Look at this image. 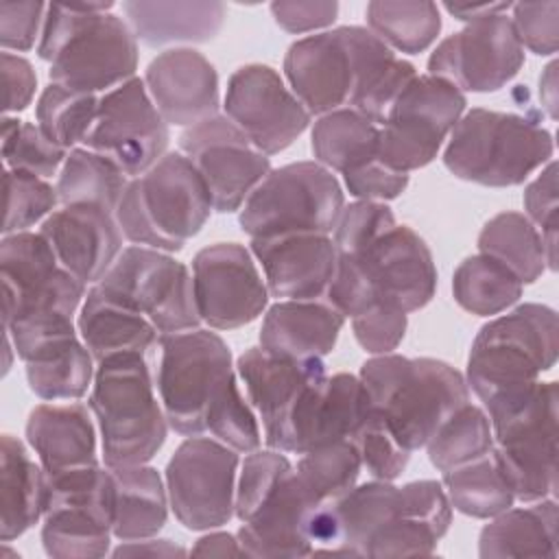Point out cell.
<instances>
[{
  "label": "cell",
  "mask_w": 559,
  "mask_h": 559,
  "mask_svg": "<svg viewBox=\"0 0 559 559\" xmlns=\"http://www.w3.org/2000/svg\"><path fill=\"white\" fill-rule=\"evenodd\" d=\"M437 290V266L424 238L408 225H393L358 253L338 255L325 293L345 319L376 304L415 312L430 304Z\"/></svg>",
  "instance_id": "7a4b0ae2"
},
{
  "label": "cell",
  "mask_w": 559,
  "mask_h": 559,
  "mask_svg": "<svg viewBox=\"0 0 559 559\" xmlns=\"http://www.w3.org/2000/svg\"><path fill=\"white\" fill-rule=\"evenodd\" d=\"M157 391L168 426L183 435H205V415L218 391L234 378L231 352L212 328L159 336Z\"/></svg>",
  "instance_id": "30bf717a"
},
{
  "label": "cell",
  "mask_w": 559,
  "mask_h": 559,
  "mask_svg": "<svg viewBox=\"0 0 559 559\" xmlns=\"http://www.w3.org/2000/svg\"><path fill=\"white\" fill-rule=\"evenodd\" d=\"M478 251L511 269L522 284H533L548 269L537 227L520 212H500L478 234Z\"/></svg>",
  "instance_id": "74e56055"
},
{
  "label": "cell",
  "mask_w": 559,
  "mask_h": 559,
  "mask_svg": "<svg viewBox=\"0 0 559 559\" xmlns=\"http://www.w3.org/2000/svg\"><path fill=\"white\" fill-rule=\"evenodd\" d=\"M524 66V48L507 13L465 24L441 39L428 57V74L445 79L461 92H496Z\"/></svg>",
  "instance_id": "ac0fdd59"
},
{
  "label": "cell",
  "mask_w": 559,
  "mask_h": 559,
  "mask_svg": "<svg viewBox=\"0 0 559 559\" xmlns=\"http://www.w3.org/2000/svg\"><path fill=\"white\" fill-rule=\"evenodd\" d=\"M406 325V312L391 304H376L352 317V330L358 345L373 356L391 354L402 343Z\"/></svg>",
  "instance_id": "f5cc1de1"
},
{
  "label": "cell",
  "mask_w": 559,
  "mask_h": 559,
  "mask_svg": "<svg viewBox=\"0 0 559 559\" xmlns=\"http://www.w3.org/2000/svg\"><path fill=\"white\" fill-rule=\"evenodd\" d=\"M59 264L76 280L98 284L122 253L116 216L96 205H61L39 227Z\"/></svg>",
  "instance_id": "cb8c5ba5"
},
{
  "label": "cell",
  "mask_w": 559,
  "mask_h": 559,
  "mask_svg": "<svg viewBox=\"0 0 559 559\" xmlns=\"http://www.w3.org/2000/svg\"><path fill=\"white\" fill-rule=\"evenodd\" d=\"M557 406L559 386L555 380H537L528 389L485 406L491 421L493 450L515 500L535 502L555 496Z\"/></svg>",
  "instance_id": "ba28073f"
},
{
  "label": "cell",
  "mask_w": 559,
  "mask_h": 559,
  "mask_svg": "<svg viewBox=\"0 0 559 559\" xmlns=\"http://www.w3.org/2000/svg\"><path fill=\"white\" fill-rule=\"evenodd\" d=\"M424 448L428 450L430 463L441 474L480 459L493 450L489 415L467 402L437 428Z\"/></svg>",
  "instance_id": "60d3db41"
},
{
  "label": "cell",
  "mask_w": 559,
  "mask_h": 559,
  "mask_svg": "<svg viewBox=\"0 0 559 559\" xmlns=\"http://www.w3.org/2000/svg\"><path fill=\"white\" fill-rule=\"evenodd\" d=\"M144 85L166 124L192 127L218 114L216 68L194 48L162 50L146 66Z\"/></svg>",
  "instance_id": "7402d4cb"
},
{
  "label": "cell",
  "mask_w": 559,
  "mask_h": 559,
  "mask_svg": "<svg viewBox=\"0 0 559 559\" xmlns=\"http://www.w3.org/2000/svg\"><path fill=\"white\" fill-rule=\"evenodd\" d=\"M2 79H4V116L17 114L26 109L35 96L37 87V74L31 66L28 59L13 55V52H2Z\"/></svg>",
  "instance_id": "6f0895ef"
},
{
  "label": "cell",
  "mask_w": 559,
  "mask_h": 559,
  "mask_svg": "<svg viewBox=\"0 0 559 559\" xmlns=\"http://www.w3.org/2000/svg\"><path fill=\"white\" fill-rule=\"evenodd\" d=\"M275 22L288 33H310L330 26L338 15V2L330 0H277L271 2Z\"/></svg>",
  "instance_id": "9f6ffc18"
},
{
  "label": "cell",
  "mask_w": 559,
  "mask_h": 559,
  "mask_svg": "<svg viewBox=\"0 0 559 559\" xmlns=\"http://www.w3.org/2000/svg\"><path fill=\"white\" fill-rule=\"evenodd\" d=\"M114 478V537L135 542L155 537L168 518V491L159 472L146 463L109 467Z\"/></svg>",
  "instance_id": "1f68e13d"
},
{
  "label": "cell",
  "mask_w": 559,
  "mask_h": 559,
  "mask_svg": "<svg viewBox=\"0 0 559 559\" xmlns=\"http://www.w3.org/2000/svg\"><path fill=\"white\" fill-rule=\"evenodd\" d=\"M26 441L48 476L96 461V428L79 402L39 404L28 413Z\"/></svg>",
  "instance_id": "83f0119b"
},
{
  "label": "cell",
  "mask_w": 559,
  "mask_h": 559,
  "mask_svg": "<svg viewBox=\"0 0 559 559\" xmlns=\"http://www.w3.org/2000/svg\"><path fill=\"white\" fill-rule=\"evenodd\" d=\"M76 328L96 362L116 354L144 356L159 343V332L144 314L109 299L96 286L87 290L79 308Z\"/></svg>",
  "instance_id": "4dcf8cb0"
},
{
  "label": "cell",
  "mask_w": 559,
  "mask_h": 559,
  "mask_svg": "<svg viewBox=\"0 0 559 559\" xmlns=\"http://www.w3.org/2000/svg\"><path fill=\"white\" fill-rule=\"evenodd\" d=\"M192 555H205V557H227V555H245L240 548L238 537L229 533H210L201 537L192 550Z\"/></svg>",
  "instance_id": "91938a15"
},
{
  "label": "cell",
  "mask_w": 559,
  "mask_h": 559,
  "mask_svg": "<svg viewBox=\"0 0 559 559\" xmlns=\"http://www.w3.org/2000/svg\"><path fill=\"white\" fill-rule=\"evenodd\" d=\"M70 151L57 146L39 124L4 116L2 118V162L9 170H24L48 179L57 175Z\"/></svg>",
  "instance_id": "ee69618b"
},
{
  "label": "cell",
  "mask_w": 559,
  "mask_h": 559,
  "mask_svg": "<svg viewBox=\"0 0 559 559\" xmlns=\"http://www.w3.org/2000/svg\"><path fill=\"white\" fill-rule=\"evenodd\" d=\"M358 378L371 406L411 452L424 448L437 428L469 402L463 373L437 358L380 354L360 367Z\"/></svg>",
  "instance_id": "3957f363"
},
{
  "label": "cell",
  "mask_w": 559,
  "mask_h": 559,
  "mask_svg": "<svg viewBox=\"0 0 559 559\" xmlns=\"http://www.w3.org/2000/svg\"><path fill=\"white\" fill-rule=\"evenodd\" d=\"M94 373V356L79 336L52 345L26 362L28 389L46 402L83 397L92 389Z\"/></svg>",
  "instance_id": "8d00e7d4"
},
{
  "label": "cell",
  "mask_w": 559,
  "mask_h": 559,
  "mask_svg": "<svg viewBox=\"0 0 559 559\" xmlns=\"http://www.w3.org/2000/svg\"><path fill=\"white\" fill-rule=\"evenodd\" d=\"M2 325L31 317H74L87 290L66 271L50 242L37 231L2 236Z\"/></svg>",
  "instance_id": "5bb4252c"
},
{
  "label": "cell",
  "mask_w": 559,
  "mask_h": 559,
  "mask_svg": "<svg viewBox=\"0 0 559 559\" xmlns=\"http://www.w3.org/2000/svg\"><path fill=\"white\" fill-rule=\"evenodd\" d=\"M48 474L41 463H35L26 445L13 437L2 435L0 448V537L11 542L33 528L46 509Z\"/></svg>",
  "instance_id": "f546056e"
},
{
  "label": "cell",
  "mask_w": 559,
  "mask_h": 559,
  "mask_svg": "<svg viewBox=\"0 0 559 559\" xmlns=\"http://www.w3.org/2000/svg\"><path fill=\"white\" fill-rule=\"evenodd\" d=\"M4 223L2 236L28 231L39 221H46L57 203V188H52L46 179L24 173V170H9L4 168Z\"/></svg>",
  "instance_id": "bcb514c9"
},
{
  "label": "cell",
  "mask_w": 559,
  "mask_h": 559,
  "mask_svg": "<svg viewBox=\"0 0 559 559\" xmlns=\"http://www.w3.org/2000/svg\"><path fill=\"white\" fill-rule=\"evenodd\" d=\"M321 507L293 467L238 528L236 537L245 557L312 555L310 522Z\"/></svg>",
  "instance_id": "d4e9b609"
},
{
  "label": "cell",
  "mask_w": 559,
  "mask_h": 559,
  "mask_svg": "<svg viewBox=\"0 0 559 559\" xmlns=\"http://www.w3.org/2000/svg\"><path fill=\"white\" fill-rule=\"evenodd\" d=\"M212 210L203 177L175 151L129 181L114 216L129 242L173 253L201 231Z\"/></svg>",
  "instance_id": "277c9868"
},
{
  "label": "cell",
  "mask_w": 559,
  "mask_h": 559,
  "mask_svg": "<svg viewBox=\"0 0 559 559\" xmlns=\"http://www.w3.org/2000/svg\"><path fill=\"white\" fill-rule=\"evenodd\" d=\"M526 218L537 227L546 249V262L550 271H557V164L550 159L542 173L524 190Z\"/></svg>",
  "instance_id": "f907efd6"
},
{
  "label": "cell",
  "mask_w": 559,
  "mask_h": 559,
  "mask_svg": "<svg viewBox=\"0 0 559 559\" xmlns=\"http://www.w3.org/2000/svg\"><path fill=\"white\" fill-rule=\"evenodd\" d=\"M205 435L236 450L238 454H249L260 448L262 432L258 419L238 389L236 376L225 382L205 415Z\"/></svg>",
  "instance_id": "f6af8a7d"
},
{
  "label": "cell",
  "mask_w": 559,
  "mask_h": 559,
  "mask_svg": "<svg viewBox=\"0 0 559 559\" xmlns=\"http://www.w3.org/2000/svg\"><path fill=\"white\" fill-rule=\"evenodd\" d=\"M552 151L550 131L533 118L476 107L465 111L452 129L443 164L463 181L509 188L546 166Z\"/></svg>",
  "instance_id": "52a82bcc"
},
{
  "label": "cell",
  "mask_w": 559,
  "mask_h": 559,
  "mask_svg": "<svg viewBox=\"0 0 559 559\" xmlns=\"http://www.w3.org/2000/svg\"><path fill=\"white\" fill-rule=\"evenodd\" d=\"M122 11L135 39L155 48L166 44L210 41L221 31L227 9L223 2L205 0H131L122 4Z\"/></svg>",
  "instance_id": "f1b7e54d"
},
{
  "label": "cell",
  "mask_w": 559,
  "mask_h": 559,
  "mask_svg": "<svg viewBox=\"0 0 559 559\" xmlns=\"http://www.w3.org/2000/svg\"><path fill=\"white\" fill-rule=\"evenodd\" d=\"M129 181L111 159L76 146L68 153L55 188L61 205H96L114 214Z\"/></svg>",
  "instance_id": "d590c367"
},
{
  "label": "cell",
  "mask_w": 559,
  "mask_h": 559,
  "mask_svg": "<svg viewBox=\"0 0 559 559\" xmlns=\"http://www.w3.org/2000/svg\"><path fill=\"white\" fill-rule=\"evenodd\" d=\"M251 253L262 266L269 295L297 301L325 297L338 260L328 234L253 238Z\"/></svg>",
  "instance_id": "603a6c76"
},
{
  "label": "cell",
  "mask_w": 559,
  "mask_h": 559,
  "mask_svg": "<svg viewBox=\"0 0 559 559\" xmlns=\"http://www.w3.org/2000/svg\"><path fill=\"white\" fill-rule=\"evenodd\" d=\"M293 469L280 450H253L245 456L236 480V518L249 520L273 487Z\"/></svg>",
  "instance_id": "c3c4849f"
},
{
  "label": "cell",
  "mask_w": 559,
  "mask_h": 559,
  "mask_svg": "<svg viewBox=\"0 0 559 559\" xmlns=\"http://www.w3.org/2000/svg\"><path fill=\"white\" fill-rule=\"evenodd\" d=\"M94 286L109 299L144 314L159 336L194 330L201 323L192 273L166 251L127 247Z\"/></svg>",
  "instance_id": "7c38bea8"
},
{
  "label": "cell",
  "mask_w": 559,
  "mask_h": 559,
  "mask_svg": "<svg viewBox=\"0 0 559 559\" xmlns=\"http://www.w3.org/2000/svg\"><path fill=\"white\" fill-rule=\"evenodd\" d=\"M192 284L201 321L212 330H236L255 321L269 304L251 249L214 242L192 258Z\"/></svg>",
  "instance_id": "ffe728a7"
},
{
  "label": "cell",
  "mask_w": 559,
  "mask_h": 559,
  "mask_svg": "<svg viewBox=\"0 0 559 559\" xmlns=\"http://www.w3.org/2000/svg\"><path fill=\"white\" fill-rule=\"evenodd\" d=\"M179 151L203 177L212 207L221 214L240 210L271 170L269 157L221 114L186 127L179 135Z\"/></svg>",
  "instance_id": "d6986e66"
},
{
  "label": "cell",
  "mask_w": 559,
  "mask_h": 559,
  "mask_svg": "<svg viewBox=\"0 0 559 559\" xmlns=\"http://www.w3.org/2000/svg\"><path fill=\"white\" fill-rule=\"evenodd\" d=\"M343 181L349 194L356 197L358 201L384 203V201L397 199L406 190L408 175L384 166L380 159H373L356 170L345 173Z\"/></svg>",
  "instance_id": "11a10c76"
},
{
  "label": "cell",
  "mask_w": 559,
  "mask_h": 559,
  "mask_svg": "<svg viewBox=\"0 0 559 559\" xmlns=\"http://www.w3.org/2000/svg\"><path fill=\"white\" fill-rule=\"evenodd\" d=\"M373 37L362 26H338L290 44L284 57V74L310 116L349 107L362 59Z\"/></svg>",
  "instance_id": "2e32d148"
},
{
  "label": "cell",
  "mask_w": 559,
  "mask_h": 559,
  "mask_svg": "<svg viewBox=\"0 0 559 559\" xmlns=\"http://www.w3.org/2000/svg\"><path fill=\"white\" fill-rule=\"evenodd\" d=\"M557 354V312L544 304H522L476 334L467 358V389L489 406L535 384L555 367Z\"/></svg>",
  "instance_id": "8992f818"
},
{
  "label": "cell",
  "mask_w": 559,
  "mask_h": 559,
  "mask_svg": "<svg viewBox=\"0 0 559 559\" xmlns=\"http://www.w3.org/2000/svg\"><path fill=\"white\" fill-rule=\"evenodd\" d=\"M345 207L338 179L319 162L271 168L240 207L238 223L253 238L332 234Z\"/></svg>",
  "instance_id": "9c48e42d"
},
{
  "label": "cell",
  "mask_w": 559,
  "mask_h": 559,
  "mask_svg": "<svg viewBox=\"0 0 559 559\" xmlns=\"http://www.w3.org/2000/svg\"><path fill=\"white\" fill-rule=\"evenodd\" d=\"M236 369L251 406L262 419L269 448H273L304 391L325 376V362L321 358L275 356L260 345L245 349L238 356Z\"/></svg>",
  "instance_id": "484cf974"
},
{
  "label": "cell",
  "mask_w": 559,
  "mask_h": 559,
  "mask_svg": "<svg viewBox=\"0 0 559 559\" xmlns=\"http://www.w3.org/2000/svg\"><path fill=\"white\" fill-rule=\"evenodd\" d=\"M362 469L360 454L352 441H334L312 448L297 461V476L319 504L343 498L358 480Z\"/></svg>",
  "instance_id": "7bdbcfd3"
},
{
  "label": "cell",
  "mask_w": 559,
  "mask_h": 559,
  "mask_svg": "<svg viewBox=\"0 0 559 559\" xmlns=\"http://www.w3.org/2000/svg\"><path fill=\"white\" fill-rule=\"evenodd\" d=\"M90 411L98 421L107 467L148 463L166 441L168 419L142 354L96 362Z\"/></svg>",
  "instance_id": "5b68a950"
},
{
  "label": "cell",
  "mask_w": 559,
  "mask_h": 559,
  "mask_svg": "<svg viewBox=\"0 0 559 559\" xmlns=\"http://www.w3.org/2000/svg\"><path fill=\"white\" fill-rule=\"evenodd\" d=\"M48 4L44 2H0V44L7 52L31 50L41 37Z\"/></svg>",
  "instance_id": "db71d44e"
},
{
  "label": "cell",
  "mask_w": 559,
  "mask_h": 559,
  "mask_svg": "<svg viewBox=\"0 0 559 559\" xmlns=\"http://www.w3.org/2000/svg\"><path fill=\"white\" fill-rule=\"evenodd\" d=\"M168 140V124L151 100L144 79L133 76L100 96L83 146L135 179L166 155Z\"/></svg>",
  "instance_id": "e0dca14e"
},
{
  "label": "cell",
  "mask_w": 559,
  "mask_h": 559,
  "mask_svg": "<svg viewBox=\"0 0 559 559\" xmlns=\"http://www.w3.org/2000/svg\"><path fill=\"white\" fill-rule=\"evenodd\" d=\"M524 284L502 262L476 253L465 258L452 275L454 301L478 317H493L522 297Z\"/></svg>",
  "instance_id": "f35d334b"
},
{
  "label": "cell",
  "mask_w": 559,
  "mask_h": 559,
  "mask_svg": "<svg viewBox=\"0 0 559 559\" xmlns=\"http://www.w3.org/2000/svg\"><path fill=\"white\" fill-rule=\"evenodd\" d=\"M478 535L480 557H557V502L535 500L531 507L489 518Z\"/></svg>",
  "instance_id": "d6a6232c"
},
{
  "label": "cell",
  "mask_w": 559,
  "mask_h": 559,
  "mask_svg": "<svg viewBox=\"0 0 559 559\" xmlns=\"http://www.w3.org/2000/svg\"><path fill=\"white\" fill-rule=\"evenodd\" d=\"M395 225V216L386 203L354 201L343 207L334 227V247L338 255L362 251L380 234Z\"/></svg>",
  "instance_id": "681fc988"
},
{
  "label": "cell",
  "mask_w": 559,
  "mask_h": 559,
  "mask_svg": "<svg viewBox=\"0 0 559 559\" xmlns=\"http://www.w3.org/2000/svg\"><path fill=\"white\" fill-rule=\"evenodd\" d=\"M441 485L452 509L478 520H489L515 502L496 450L443 472Z\"/></svg>",
  "instance_id": "e575fe53"
},
{
  "label": "cell",
  "mask_w": 559,
  "mask_h": 559,
  "mask_svg": "<svg viewBox=\"0 0 559 559\" xmlns=\"http://www.w3.org/2000/svg\"><path fill=\"white\" fill-rule=\"evenodd\" d=\"M223 107L225 116L266 157L288 148L312 118L277 70L264 63H247L229 76Z\"/></svg>",
  "instance_id": "44dd1931"
},
{
  "label": "cell",
  "mask_w": 559,
  "mask_h": 559,
  "mask_svg": "<svg viewBox=\"0 0 559 559\" xmlns=\"http://www.w3.org/2000/svg\"><path fill=\"white\" fill-rule=\"evenodd\" d=\"M467 98L445 79L417 74L380 127L378 159L400 173L430 164L465 114Z\"/></svg>",
  "instance_id": "4fadbf2b"
},
{
  "label": "cell",
  "mask_w": 559,
  "mask_h": 559,
  "mask_svg": "<svg viewBox=\"0 0 559 559\" xmlns=\"http://www.w3.org/2000/svg\"><path fill=\"white\" fill-rule=\"evenodd\" d=\"M114 557L122 555H151V557H173V555H186V548L177 546L170 539H135V542H122L114 552Z\"/></svg>",
  "instance_id": "680465c9"
},
{
  "label": "cell",
  "mask_w": 559,
  "mask_h": 559,
  "mask_svg": "<svg viewBox=\"0 0 559 559\" xmlns=\"http://www.w3.org/2000/svg\"><path fill=\"white\" fill-rule=\"evenodd\" d=\"M114 537V478L100 463L48 476L41 544L55 559H96Z\"/></svg>",
  "instance_id": "8fae6325"
},
{
  "label": "cell",
  "mask_w": 559,
  "mask_h": 559,
  "mask_svg": "<svg viewBox=\"0 0 559 559\" xmlns=\"http://www.w3.org/2000/svg\"><path fill=\"white\" fill-rule=\"evenodd\" d=\"M345 317L321 299H280L262 319L260 347L286 358H323L338 341Z\"/></svg>",
  "instance_id": "4316f807"
},
{
  "label": "cell",
  "mask_w": 559,
  "mask_h": 559,
  "mask_svg": "<svg viewBox=\"0 0 559 559\" xmlns=\"http://www.w3.org/2000/svg\"><path fill=\"white\" fill-rule=\"evenodd\" d=\"M378 144L380 127L349 107L319 116L310 133L314 162L341 175L378 159Z\"/></svg>",
  "instance_id": "836d02e7"
},
{
  "label": "cell",
  "mask_w": 559,
  "mask_h": 559,
  "mask_svg": "<svg viewBox=\"0 0 559 559\" xmlns=\"http://www.w3.org/2000/svg\"><path fill=\"white\" fill-rule=\"evenodd\" d=\"M511 9V24L522 48L539 57L555 55L559 46V2H518Z\"/></svg>",
  "instance_id": "816d5d0a"
},
{
  "label": "cell",
  "mask_w": 559,
  "mask_h": 559,
  "mask_svg": "<svg viewBox=\"0 0 559 559\" xmlns=\"http://www.w3.org/2000/svg\"><path fill=\"white\" fill-rule=\"evenodd\" d=\"M50 83L98 94L138 70V39L127 20L109 11H83L76 2H50L37 46Z\"/></svg>",
  "instance_id": "6da1fadb"
},
{
  "label": "cell",
  "mask_w": 559,
  "mask_h": 559,
  "mask_svg": "<svg viewBox=\"0 0 559 559\" xmlns=\"http://www.w3.org/2000/svg\"><path fill=\"white\" fill-rule=\"evenodd\" d=\"M238 452L214 437H188L166 465L168 502L188 531H210L236 515Z\"/></svg>",
  "instance_id": "9a60e30c"
},
{
  "label": "cell",
  "mask_w": 559,
  "mask_h": 559,
  "mask_svg": "<svg viewBox=\"0 0 559 559\" xmlns=\"http://www.w3.org/2000/svg\"><path fill=\"white\" fill-rule=\"evenodd\" d=\"M352 443L360 454L362 467L378 480H395L406 469L411 459V450H406L395 439V435L373 406Z\"/></svg>",
  "instance_id": "7dc6e473"
},
{
  "label": "cell",
  "mask_w": 559,
  "mask_h": 559,
  "mask_svg": "<svg viewBox=\"0 0 559 559\" xmlns=\"http://www.w3.org/2000/svg\"><path fill=\"white\" fill-rule=\"evenodd\" d=\"M100 96L48 83L37 98L35 118L39 129L57 146L72 151L83 144L96 118Z\"/></svg>",
  "instance_id": "b9f144b4"
},
{
  "label": "cell",
  "mask_w": 559,
  "mask_h": 559,
  "mask_svg": "<svg viewBox=\"0 0 559 559\" xmlns=\"http://www.w3.org/2000/svg\"><path fill=\"white\" fill-rule=\"evenodd\" d=\"M513 7V2H483V4H443V9L454 15L456 20L469 24L474 20L496 15V13H507Z\"/></svg>",
  "instance_id": "94428289"
},
{
  "label": "cell",
  "mask_w": 559,
  "mask_h": 559,
  "mask_svg": "<svg viewBox=\"0 0 559 559\" xmlns=\"http://www.w3.org/2000/svg\"><path fill=\"white\" fill-rule=\"evenodd\" d=\"M539 98L550 120L557 118V61H550L539 76Z\"/></svg>",
  "instance_id": "6125c7cd"
},
{
  "label": "cell",
  "mask_w": 559,
  "mask_h": 559,
  "mask_svg": "<svg viewBox=\"0 0 559 559\" xmlns=\"http://www.w3.org/2000/svg\"><path fill=\"white\" fill-rule=\"evenodd\" d=\"M369 31L391 50L417 55L426 50L441 31V13L435 2L373 0L365 9Z\"/></svg>",
  "instance_id": "ab89813d"
}]
</instances>
